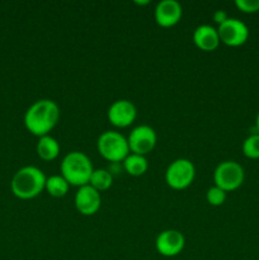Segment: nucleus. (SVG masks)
I'll return each mask as SVG.
<instances>
[{
    "mask_svg": "<svg viewBox=\"0 0 259 260\" xmlns=\"http://www.w3.org/2000/svg\"><path fill=\"white\" fill-rule=\"evenodd\" d=\"M60 119V108L51 99H40L35 102L24 114V126L37 137L50 134Z\"/></svg>",
    "mask_w": 259,
    "mask_h": 260,
    "instance_id": "nucleus-1",
    "label": "nucleus"
},
{
    "mask_svg": "<svg viewBox=\"0 0 259 260\" xmlns=\"http://www.w3.org/2000/svg\"><path fill=\"white\" fill-rule=\"evenodd\" d=\"M46 179L45 173L37 167L28 165L23 167L13 175L10 182L12 193L19 200H32L40 196L45 189Z\"/></svg>",
    "mask_w": 259,
    "mask_h": 260,
    "instance_id": "nucleus-2",
    "label": "nucleus"
},
{
    "mask_svg": "<svg viewBox=\"0 0 259 260\" xmlns=\"http://www.w3.org/2000/svg\"><path fill=\"white\" fill-rule=\"evenodd\" d=\"M60 170L69 184L80 188L89 184L94 168L88 155L81 151H71L61 161Z\"/></svg>",
    "mask_w": 259,
    "mask_h": 260,
    "instance_id": "nucleus-3",
    "label": "nucleus"
},
{
    "mask_svg": "<svg viewBox=\"0 0 259 260\" xmlns=\"http://www.w3.org/2000/svg\"><path fill=\"white\" fill-rule=\"evenodd\" d=\"M96 149L104 159L112 162L123 161L130 154L128 141L116 131H104L96 140Z\"/></svg>",
    "mask_w": 259,
    "mask_h": 260,
    "instance_id": "nucleus-4",
    "label": "nucleus"
},
{
    "mask_svg": "<svg viewBox=\"0 0 259 260\" xmlns=\"http://www.w3.org/2000/svg\"><path fill=\"white\" fill-rule=\"evenodd\" d=\"M245 179L244 168L234 160H226L220 162L213 172V182L216 187L222 190L233 192L243 185Z\"/></svg>",
    "mask_w": 259,
    "mask_h": 260,
    "instance_id": "nucleus-5",
    "label": "nucleus"
},
{
    "mask_svg": "<svg viewBox=\"0 0 259 260\" xmlns=\"http://www.w3.org/2000/svg\"><path fill=\"white\" fill-rule=\"evenodd\" d=\"M196 177V168L190 160L180 157L170 162L165 172V182L170 188L182 190L189 187Z\"/></svg>",
    "mask_w": 259,
    "mask_h": 260,
    "instance_id": "nucleus-6",
    "label": "nucleus"
},
{
    "mask_svg": "<svg viewBox=\"0 0 259 260\" xmlns=\"http://www.w3.org/2000/svg\"><path fill=\"white\" fill-rule=\"evenodd\" d=\"M127 141H128L130 152L145 156L154 150L157 136L152 127L147 124H140L130 132Z\"/></svg>",
    "mask_w": 259,
    "mask_h": 260,
    "instance_id": "nucleus-7",
    "label": "nucleus"
},
{
    "mask_svg": "<svg viewBox=\"0 0 259 260\" xmlns=\"http://www.w3.org/2000/svg\"><path fill=\"white\" fill-rule=\"evenodd\" d=\"M217 32L221 42L230 47H239L249 38L248 25L236 18H229L225 20L217 27Z\"/></svg>",
    "mask_w": 259,
    "mask_h": 260,
    "instance_id": "nucleus-8",
    "label": "nucleus"
},
{
    "mask_svg": "<svg viewBox=\"0 0 259 260\" xmlns=\"http://www.w3.org/2000/svg\"><path fill=\"white\" fill-rule=\"evenodd\" d=\"M185 246V239L180 231L178 230H164L157 235L155 240L156 251L163 256L173 258L179 255Z\"/></svg>",
    "mask_w": 259,
    "mask_h": 260,
    "instance_id": "nucleus-9",
    "label": "nucleus"
},
{
    "mask_svg": "<svg viewBox=\"0 0 259 260\" xmlns=\"http://www.w3.org/2000/svg\"><path fill=\"white\" fill-rule=\"evenodd\" d=\"M107 116L113 126L124 128L131 126L135 122L137 117V109L136 106L128 99H118L109 106Z\"/></svg>",
    "mask_w": 259,
    "mask_h": 260,
    "instance_id": "nucleus-10",
    "label": "nucleus"
},
{
    "mask_svg": "<svg viewBox=\"0 0 259 260\" xmlns=\"http://www.w3.org/2000/svg\"><path fill=\"white\" fill-rule=\"evenodd\" d=\"M74 203H75V208L79 213H81L83 216H93L101 208V193L89 184L83 185L75 193Z\"/></svg>",
    "mask_w": 259,
    "mask_h": 260,
    "instance_id": "nucleus-11",
    "label": "nucleus"
},
{
    "mask_svg": "<svg viewBox=\"0 0 259 260\" xmlns=\"http://www.w3.org/2000/svg\"><path fill=\"white\" fill-rule=\"evenodd\" d=\"M183 15V8L177 0H161L155 8L154 17L157 25L163 28L174 27Z\"/></svg>",
    "mask_w": 259,
    "mask_h": 260,
    "instance_id": "nucleus-12",
    "label": "nucleus"
},
{
    "mask_svg": "<svg viewBox=\"0 0 259 260\" xmlns=\"http://www.w3.org/2000/svg\"><path fill=\"white\" fill-rule=\"evenodd\" d=\"M193 42H195L196 47L200 48L201 51L212 52L221 43L217 28L210 24L198 25L193 32Z\"/></svg>",
    "mask_w": 259,
    "mask_h": 260,
    "instance_id": "nucleus-13",
    "label": "nucleus"
},
{
    "mask_svg": "<svg viewBox=\"0 0 259 260\" xmlns=\"http://www.w3.org/2000/svg\"><path fill=\"white\" fill-rule=\"evenodd\" d=\"M37 155L45 161H52L60 154V144L55 137L46 135L40 137L37 142Z\"/></svg>",
    "mask_w": 259,
    "mask_h": 260,
    "instance_id": "nucleus-14",
    "label": "nucleus"
},
{
    "mask_svg": "<svg viewBox=\"0 0 259 260\" xmlns=\"http://www.w3.org/2000/svg\"><path fill=\"white\" fill-rule=\"evenodd\" d=\"M123 168L127 174L132 175V177H141L149 169V162H147L146 157L142 155L130 152L128 156L123 160Z\"/></svg>",
    "mask_w": 259,
    "mask_h": 260,
    "instance_id": "nucleus-15",
    "label": "nucleus"
},
{
    "mask_svg": "<svg viewBox=\"0 0 259 260\" xmlns=\"http://www.w3.org/2000/svg\"><path fill=\"white\" fill-rule=\"evenodd\" d=\"M70 184L62 175H51L46 179L45 189L47 190L48 194L55 198L65 197L69 192Z\"/></svg>",
    "mask_w": 259,
    "mask_h": 260,
    "instance_id": "nucleus-16",
    "label": "nucleus"
},
{
    "mask_svg": "<svg viewBox=\"0 0 259 260\" xmlns=\"http://www.w3.org/2000/svg\"><path fill=\"white\" fill-rule=\"evenodd\" d=\"M113 184V177L111 173L107 169H94L93 174H91L90 180H89V185L96 189L98 192H103V190L109 189Z\"/></svg>",
    "mask_w": 259,
    "mask_h": 260,
    "instance_id": "nucleus-17",
    "label": "nucleus"
},
{
    "mask_svg": "<svg viewBox=\"0 0 259 260\" xmlns=\"http://www.w3.org/2000/svg\"><path fill=\"white\" fill-rule=\"evenodd\" d=\"M241 151H243L244 156L248 159L256 160L259 159V134L250 135L244 140L243 145H241Z\"/></svg>",
    "mask_w": 259,
    "mask_h": 260,
    "instance_id": "nucleus-18",
    "label": "nucleus"
},
{
    "mask_svg": "<svg viewBox=\"0 0 259 260\" xmlns=\"http://www.w3.org/2000/svg\"><path fill=\"white\" fill-rule=\"evenodd\" d=\"M206 201H207L208 205L215 206V207L222 206L226 201V192L213 185V187L208 188L207 192H206Z\"/></svg>",
    "mask_w": 259,
    "mask_h": 260,
    "instance_id": "nucleus-19",
    "label": "nucleus"
},
{
    "mask_svg": "<svg viewBox=\"0 0 259 260\" xmlns=\"http://www.w3.org/2000/svg\"><path fill=\"white\" fill-rule=\"evenodd\" d=\"M235 7L240 12L253 14V13L259 12V0H236Z\"/></svg>",
    "mask_w": 259,
    "mask_h": 260,
    "instance_id": "nucleus-20",
    "label": "nucleus"
},
{
    "mask_svg": "<svg viewBox=\"0 0 259 260\" xmlns=\"http://www.w3.org/2000/svg\"><path fill=\"white\" fill-rule=\"evenodd\" d=\"M228 19H229L228 13H226L225 10H217V12L213 13V20H215L218 25L222 24V23Z\"/></svg>",
    "mask_w": 259,
    "mask_h": 260,
    "instance_id": "nucleus-21",
    "label": "nucleus"
},
{
    "mask_svg": "<svg viewBox=\"0 0 259 260\" xmlns=\"http://www.w3.org/2000/svg\"><path fill=\"white\" fill-rule=\"evenodd\" d=\"M149 0H144V2H139V0H135V4L136 5H147L149 4Z\"/></svg>",
    "mask_w": 259,
    "mask_h": 260,
    "instance_id": "nucleus-22",
    "label": "nucleus"
},
{
    "mask_svg": "<svg viewBox=\"0 0 259 260\" xmlns=\"http://www.w3.org/2000/svg\"><path fill=\"white\" fill-rule=\"evenodd\" d=\"M255 127H256V131H258L259 134V112L258 114H256V118H255Z\"/></svg>",
    "mask_w": 259,
    "mask_h": 260,
    "instance_id": "nucleus-23",
    "label": "nucleus"
}]
</instances>
